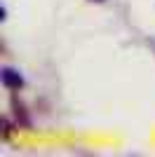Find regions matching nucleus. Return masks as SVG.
Listing matches in <instances>:
<instances>
[{
  "instance_id": "nucleus-1",
  "label": "nucleus",
  "mask_w": 155,
  "mask_h": 157,
  "mask_svg": "<svg viewBox=\"0 0 155 157\" xmlns=\"http://www.w3.org/2000/svg\"><path fill=\"white\" fill-rule=\"evenodd\" d=\"M0 78H2V85H5L7 89H12V92H19L26 85L24 78H21V73L17 71V68H12V66H5L2 73H0Z\"/></svg>"
},
{
  "instance_id": "nucleus-2",
  "label": "nucleus",
  "mask_w": 155,
  "mask_h": 157,
  "mask_svg": "<svg viewBox=\"0 0 155 157\" xmlns=\"http://www.w3.org/2000/svg\"><path fill=\"white\" fill-rule=\"evenodd\" d=\"M12 108H14V115H17V124L28 129V127H31V117H28V110H26L24 101H21L17 94H12Z\"/></svg>"
},
{
  "instance_id": "nucleus-3",
  "label": "nucleus",
  "mask_w": 155,
  "mask_h": 157,
  "mask_svg": "<svg viewBox=\"0 0 155 157\" xmlns=\"http://www.w3.org/2000/svg\"><path fill=\"white\" fill-rule=\"evenodd\" d=\"M10 136H12V122H10L7 117H2V138L10 141Z\"/></svg>"
},
{
  "instance_id": "nucleus-4",
  "label": "nucleus",
  "mask_w": 155,
  "mask_h": 157,
  "mask_svg": "<svg viewBox=\"0 0 155 157\" xmlns=\"http://www.w3.org/2000/svg\"><path fill=\"white\" fill-rule=\"evenodd\" d=\"M5 19H7V10L0 5V21H5Z\"/></svg>"
},
{
  "instance_id": "nucleus-5",
  "label": "nucleus",
  "mask_w": 155,
  "mask_h": 157,
  "mask_svg": "<svg viewBox=\"0 0 155 157\" xmlns=\"http://www.w3.org/2000/svg\"><path fill=\"white\" fill-rule=\"evenodd\" d=\"M92 2H106V0H92Z\"/></svg>"
}]
</instances>
